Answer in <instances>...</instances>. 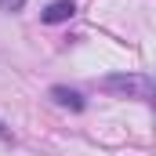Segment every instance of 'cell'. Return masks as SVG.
<instances>
[{
	"instance_id": "6da1fadb",
	"label": "cell",
	"mask_w": 156,
	"mask_h": 156,
	"mask_svg": "<svg viewBox=\"0 0 156 156\" xmlns=\"http://www.w3.org/2000/svg\"><path fill=\"white\" fill-rule=\"evenodd\" d=\"M102 87L113 91V94H127V98H153V80L142 76V73H116V76H105Z\"/></svg>"
},
{
	"instance_id": "7a4b0ae2",
	"label": "cell",
	"mask_w": 156,
	"mask_h": 156,
	"mask_svg": "<svg viewBox=\"0 0 156 156\" xmlns=\"http://www.w3.org/2000/svg\"><path fill=\"white\" fill-rule=\"evenodd\" d=\"M73 0H55V4H47L44 7V22H51V26H58V22H69L73 18Z\"/></svg>"
},
{
	"instance_id": "3957f363",
	"label": "cell",
	"mask_w": 156,
	"mask_h": 156,
	"mask_svg": "<svg viewBox=\"0 0 156 156\" xmlns=\"http://www.w3.org/2000/svg\"><path fill=\"white\" fill-rule=\"evenodd\" d=\"M51 98H55L62 109H73V113L83 109V98H80L76 91H69V87H51Z\"/></svg>"
},
{
	"instance_id": "277c9868",
	"label": "cell",
	"mask_w": 156,
	"mask_h": 156,
	"mask_svg": "<svg viewBox=\"0 0 156 156\" xmlns=\"http://www.w3.org/2000/svg\"><path fill=\"white\" fill-rule=\"evenodd\" d=\"M22 4H26V0H0L4 11H22Z\"/></svg>"
}]
</instances>
